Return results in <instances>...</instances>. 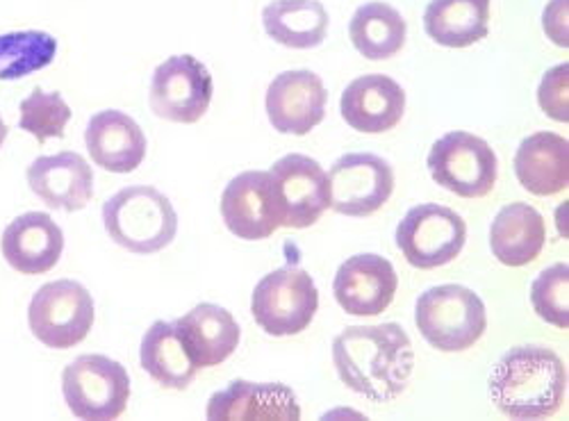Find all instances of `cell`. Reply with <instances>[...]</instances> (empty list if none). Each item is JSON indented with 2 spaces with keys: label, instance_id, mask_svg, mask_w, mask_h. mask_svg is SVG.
I'll return each instance as SVG.
<instances>
[{
  "label": "cell",
  "instance_id": "cell-1",
  "mask_svg": "<svg viewBox=\"0 0 569 421\" xmlns=\"http://www.w3.org/2000/svg\"><path fill=\"white\" fill-rule=\"evenodd\" d=\"M333 362L349 390L386 403L406 390L415 353L399 323L351 325L333 340Z\"/></svg>",
  "mask_w": 569,
  "mask_h": 421
},
{
  "label": "cell",
  "instance_id": "cell-2",
  "mask_svg": "<svg viewBox=\"0 0 569 421\" xmlns=\"http://www.w3.org/2000/svg\"><path fill=\"white\" fill-rule=\"evenodd\" d=\"M567 392L562 360L547 347H515L490 377V397L510 419H545L560 410Z\"/></svg>",
  "mask_w": 569,
  "mask_h": 421
},
{
  "label": "cell",
  "instance_id": "cell-3",
  "mask_svg": "<svg viewBox=\"0 0 569 421\" xmlns=\"http://www.w3.org/2000/svg\"><path fill=\"white\" fill-rule=\"evenodd\" d=\"M103 225L114 244L137 255H153L173 242L178 214L156 187L134 184L106 201Z\"/></svg>",
  "mask_w": 569,
  "mask_h": 421
},
{
  "label": "cell",
  "instance_id": "cell-4",
  "mask_svg": "<svg viewBox=\"0 0 569 421\" xmlns=\"http://www.w3.org/2000/svg\"><path fill=\"white\" fill-rule=\"evenodd\" d=\"M417 329L431 347L453 353L477 344L488 329V312L479 294L462 285L426 290L415 310Z\"/></svg>",
  "mask_w": 569,
  "mask_h": 421
},
{
  "label": "cell",
  "instance_id": "cell-5",
  "mask_svg": "<svg viewBox=\"0 0 569 421\" xmlns=\"http://www.w3.org/2000/svg\"><path fill=\"white\" fill-rule=\"evenodd\" d=\"M319 308V292L308 271L288 264L267 273L256 285L251 312L260 329L273 338L303 333Z\"/></svg>",
  "mask_w": 569,
  "mask_h": 421
},
{
  "label": "cell",
  "instance_id": "cell-6",
  "mask_svg": "<svg viewBox=\"0 0 569 421\" xmlns=\"http://www.w3.org/2000/svg\"><path fill=\"white\" fill-rule=\"evenodd\" d=\"M62 392L69 410L78 419H119L130 399V379L121 362L89 353L76 358L62 373Z\"/></svg>",
  "mask_w": 569,
  "mask_h": 421
},
{
  "label": "cell",
  "instance_id": "cell-7",
  "mask_svg": "<svg viewBox=\"0 0 569 421\" xmlns=\"http://www.w3.org/2000/svg\"><path fill=\"white\" fill-rule=\"evenodd\" d=\"M429 171L445 190L462 199L488 197L499 176V162L486 139L471 132H449L433 144Z\"/></svg>",
  "mask_w": 569,
  "mask_h": 421
},
{
  "label": "cell",
  "instance_id": "cell-8",
  "mask_svg": "<svg viewBox=\"0 0 569 421\" xmlns=\"http://www.w3.org/2000/svg\"><path fill=\"white\" fill-rule=\"evenodd\" d=\"M32 335L49 349H73L93 325V299L76 280L46 283L28 308Z\"/></svg>",
  "mask_w": 569,
  "mask_h": 421
},
{
  "label": "cell",
  "instance_id": "cell-9",
  "mask_svg": "<svg viewBox=\"0 0 569 421\" xmlns=\"http://www.w3.org/2000/svg\"><path fill=\"white\" fill-rule=\"evenodd\" d=\"M467 242V225L451 208L426 203L408 210L397 228V247L415 269L453 262Z\"/></svg>",
  "mask_w": 569,
  "mask_h": 421
},
{
  "label": "cell",
  "instance_id": "cell-10",
  "mask_svg": "<svg viewBox=\"0 0 569 421\" xmlns=\"http://www.w3.org/2000/svg\"><path fill=\"white\" fill-rule=\"evenodd\" d=\"M212 73L194 56L164 60L151 82V110L173 123H197L212 103Z\"/></svg>",
  "mask_w": 569,
  "mask_h": 421
},
{
  "label": "cell",
  "instance_id": "cell-11",
  "mask_svg": "<svg viewBox=\"0 0 569 421\" xmlns=\"http://www.w3.org/2000/svg\"><path fill=\"white\" fill-rule=\"evenodd\" d=\"M280 225L310 228L330 208L328 173L308 156L292 153L280 158L271 171Z\"/></svg>",
  "mask_w": 569,
  "mask_h": 421
},
{
  "label": "cell",
  "instance_id": "cell-12",
  "mask_svg": "<svg viewBox=\"0 0 569 421\" xmlns=\"http://www.w3.org/2000/svg\"><path fill=\"white\" fill-rule=\"evenodd\" d=\"M330 208L347 217H369L395 192L392 167L373 153H349L328 173Z\"/></svg>",
  "mask_w": 569,
  "mask_h": 421
},
{
  "label": "cell",
  "instance_id": "cell-13",
  "mask_svg": "<svg viewBox=\"0 0 569 421\" xmlns=\"http://www.w3.org/2000/svg\"><path fill=\"white\" fill-rule=\"evenodd\" d=\"M221 217L234 238L267 240L280 228L269 171H244L232 178L221 197Z\"/></svg>",
  "mask_w": 569,
  "mask_h": 421
},
{
  "label": "cell",
  "instance_id": "cell-14",
  "mask_svg": "<svg viewBox=\"0 0 569 421\" xmlns=\"http://www.w3.org/2000/svg\"><path fill=\"white\" fill-rule=\"evenodd\" d=\"M399 278L390 260L376 253L349 258L336 273V301L347 314L376 317L390 308Z\"/></svg>",
  "mask_w": 569,
  "mask_h": 421
},
{
  "label": "cell",
  "instance_id": "cell-15",
  "mask_svg": "<svg viewBox=\"0 0 569 421\" xmlns=\"http://www.w3.org/2000/svg\"><path fill=\"white\" fill-rule=\"evenodd\" d=\"M328 91L312 71H288L267 89V117L282 134H308L323 121Z\"/></svg>",
  "mask_w": 569,
  "mask_h": 421
},
{
  "label": "cell",
  "instance_id": "cell-16",
  "mask_svg": "<svg viewBox=\"0 0 569 421\" xmlns=\"http://www.w3.org/2000/svg\"><path fill=\"white\" fill-rule=\"evenodd\" d=\"M0 249L14 271L23 275H41L60 262L64 232L51 214L26 212L6 228Z\"/></svg>",
  "mask_w": 569,
  "mask_h": 421
},
{
  "label": "cell",
  "instance_id": "cell-17",
  "mask_svg": "<svg viewBox=\"0 0 569 421\" xmlns=\"http://www.w3.org/2000/svg\"><path fill=\"white\" fill-rule=\"evenodd\" d=\"M30 190L51 210L78 212L93 197V173L73 151L41 156L28 167Z\"/></svg>",
  "mask_w": 569,
  "mask_h": 421
},
{
  "label": "cell",
  "instance_id": "cell-18",
  "mask_svg": "<svg viewBox=\"0 0 569 421\" xmlns=\"http://www.w3.org/2000/svg\"><path fill=\"white\" fill-rule=\"evenodd\" d=\"M84 144L93 164L112 173H132L147 158L144 132L119 110L93 114L84 130Z\"/></svg>",
  "mask_w": 569,
  "mask_h": 421
},
{
  "label": "cell",
  "instance_id": "cell-19",
  "mask_svg": "<svg viewBox=\"0 0 569 421\" xmlns=\"http://www.w3.org/2000/svg\"><path fill=\"white\" fill-rule=\"evenodd\" d=\"M340 110L342 119L358 132H386L403 117L406 91L388 76H362L342 93Z\"/></svg>",
  "mask_w": 569,
  "mask_h": 421
},
{
  "label": "cell",
  "instance_id": "cell-20",
  "mask_svg": "<svg viewBox=\"0 0 569 421\" xmlns=\"http://www.w3.org/2000/svg\"><path fill=\"white\" fill-rule=\"evenodd\" d=\"M173 325L189 358L199 369H210L228 360L242 338L234 317L214 303L197 305L184 317L176 319Z\"/></svg>",
  "mask_w": 569,
  "mask_h": 421
},
{
  "label": "cell",
  "instance_id": "cell-21",
  "mask_svg": "<svg viewBox=\"0 0 569 421\" xmlns=\"http://www.w3.org/2000/svg\"><path fill=\"white\" fill-rule=\"evenodd\" d=\"M208 419H280L297 421L301 419V408L297 394L280 383H249L232 381L223 392L210 397Z\"/></svg>",
  "mask_w": 569,
  "mask_h": 421
},
{
  "label": "cell",
  "instance_id": "cell-22",
  "mask_svg": "<svg viewBox=\"0 0 569 421\" xmlns=\"http://www.w3.org/2000/svg\"><path fill=\"white\" fill-rule=\"evenodd\" d=\"M519 184L536 197H553L569 184V142L556 132H536L515 156Z\"/></svg>",
  "mask_w": 569,
  "mask_h": 421
},
{
  "label": "cell",
  "instance_id": "cell-23",
  "mask_svg": "<svg viewBox=\"0 0 569 421\" xmlns=\"http://www.w3.org/2000/svg\"><path fill=\"white\" fill-rule=\"evenodd\" d=\"M547 225L545 217L527 206L510 203L499 210L490 228L492 255L506 267H527L545 249Z\"/></svg>",
  "mask_w": 569,
  "mask_h": 421
},
{
  "label": "cell",
  "instance_id": "cell-24",
  "mask_svg": "<svg viewBox=\"0 0 569 421\" xmlns=\"http://www.w3.org/2000/svg\"><path fill=\"white\" fill-rule=\"evenodd\" d=\"M423 28L447 49H467L490 32V0H431Z\"/></svg>",
  "mask_w": 569,
  "mask_h": 421
},
{
  "label": "cell",
  "instance_id": "cell-25",
  "mask_svg": "<svg viewBox=\"0 0 569 421\" xmlns=\"http://www.w3.org/2000/svg\"><path fill=\"white\" fill-rule=\"evenodd\" d=\"M139 360L149 377L167 390H187L199 367L189 358L173 321H156L141 340Z\"/></svg>",
  "mask_w": 569,
  "mask_h": 421
},
{
  "label": "cell",
  "instance_id": "cell-26",
  "mask_svg": "<svg viewBox=\"0 0 569 421\" xmlns=\"http://www.w3.org/2000/svg\"><path fill=\"white\" fill-rule=\"evenodd\" d=\"M262 23L273 41L297 51L315 49L328 32V14L319 0H273L262 12Z\"/></svg>",
  "mask_w": 569,
  "mask_h": 421
},
{
  "label": "cell",
  "instance_id": "cell-27",
  "mask_svg": "<svg viewBox=\"0 0 569 421\" xmlns=\"http://www.w3.org/2000/svg\"><path fill=\"white\" fill-rule=\"evenodd\" d=\"M406 19L388 3H367L356 10L349 37L356 51L367 60H388L406 43Z\"/></svg>",
  "mask_w": 569,
  "mask_h": 421
},
{
  "label": "cell",
  "instance_id": "cell-28",
  "mask_svg": "<svg viewBox=\"0 0 569 421\" xmlns=\"http://www.w3.org/2000/svg\"><path fill=\"white\" fill-rule=\"evenodd\" d=\"M58 41L49 32L23 30L0 34V80H21L56 60Z\"/></svg>",
  "mask_w": 569,
  "mask_h": 421
},
{
  "label": "cell",
  "instance_id": "cell-29",
  "mask_svg": "<svg viewBox=\"0 0 569 421\" xmlns=\"http://www.w3.org/2000/svg\"><path fill=\"white\" fill-rule=\"evenodd\" d=\"M71 119V108L58 91L34 89L28 99L21 101L19 128L32 134L39 144L51 137H64V128Z\"/></svg>",
  "mask_w": 569,
  "mask_h": 421
},
{
  "label": "cell",
  "instance_id": "cell-30",
  "mask_svg": "<svg viewBox=\"0 0 569 421\" xmlns=\"http://www.w3.org/2000/svg\"><path fill=\"white\" fill-rule=\"evenodd\" d=\"M531 303L540 319L556 325V329H569V267L553 264L545 269L531 285Z\"/></svg>",
  "mask_w": 569,
  "mask_h": 421
},
{
  "label": "cell",
  "instance_id": "cell-31",
  "mask_svg": "<svg viewBox=\"0 0 569 421\" xmlns=\"http://www.w3.org/2000/svg\"><path fill=\"white\" fill-rule=\"evenodd\" d=\"M567 87H569V64L553 67L540 84L538 101L545 114H549L556 121L567 123L569 121V101H567Z\"/></svg>",
  "mask_w": 569,
  "mask_h": 421
},
{
  "label": "cell",
  "instance_id": "cell-32",
  "mask_svg": "<svg viewBox=\"0 0 569 421\" xmlns=\"http://www.w3.org/2000/svg\"><path fill=\"white\" fill-rule=\"evenodd\" d=\"M545 30L558 46L567 49V0H551V6L545 10Z\"/></svg>",
  "mask_w": 569,
  "mask_h": 421
},
{
  "label": "cell",
  "instance_id": "cell-33",
  "mask_svg": "<svg viewBox=\"0 0 569 421\" xmlns=\"http://www.w3.org/2000/svg\"><path fill=\"white\" fill-rule=\"evenodd\" d=\"M6 139H8V126H6L3 117H0V149H3V144H6Z\"/></svg>",
  "mask_w": 569,
  "mask_h": 421
}]
</instances>
